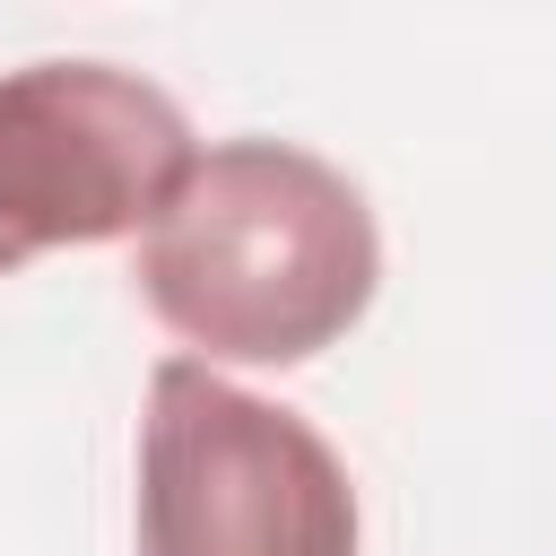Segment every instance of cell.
I'll list each match as a JSON object with an SVG mask.
<instances>
[{
	"mask_svg": "<svg viewBox=\"0 0 556 556\" xmlns=\"http://www.w3.org/2000/svg\"><path fill=\"white\" fill-rule=\"evenodd\" d=\"M182 104L113 61L0 70V278L61 243L148 235L191 174Z\"/></svg>",
	"mask_w": 556,
	"mask_h": 556,
	"instance_id": "3957f363",
	"label": "cell"
},
{
	"mask_svg": "<svg viewBox=\"0 0 556 556\" xmlns=\"http://www.w3.org/2000/svg\"><path fill=\"white\" fill-rule=\"evenodd\" d=\"M139 556H356L348 460L295 408L165 356L139 417Z\"/></svg>",
	"mask_w": 556,
	"mask_h": 556,
	"instance_id": "7a4b0ae2",
	"label": "cell"
},
{
	"mask_svg": "<svg viewBox=\"0 0 556 556\" xmlns=\"http://www.w3.org/2000/svg\"><path fill=\"white\" fill-rule=\"evenodd\" d=\"M382 287L365 191L295 139H217L139 235L148 313L200 365H304Z\"/></svg>",
	"mask_w": 556,
	"mask_h": 556,
	"instance_id": "6da1fadb",
	"label": "cell"
}]
</instances>
